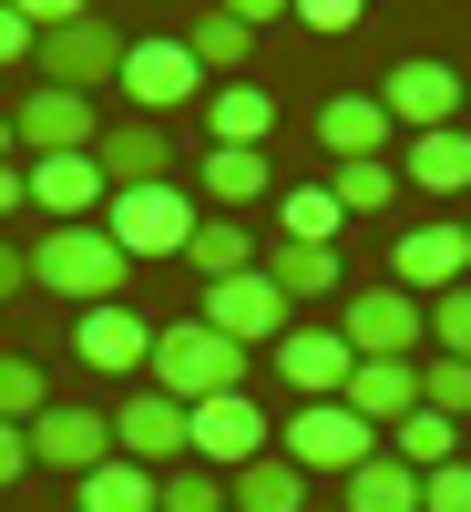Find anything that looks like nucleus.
<instances>
[{
  "label": "nucleus",
  "mask_w": 471,
  "mask_h": 512,
  "mask_svg": "<svg viewBox=\"0 0 471 512\" xmlns=\"http://www.w3.org/2000/svg\"><path fill=\"white\" fill-rule=\"evenodd\" d=\"M144 390H164V400H226V390H246V349L236 338H216L205 318H175V328H154V359H144Z\"/></svg>",
  "instance_id": "f257e3e1"
},
{
  "label": "nucleus",
  "mask_w": 471,
  "mask_h": 512,
  "mask_svg": "<svg viewBox=\"0 0 471 512\" xmlns=\"http://www.w3.org/2000/svg\"><path fill=\"white\" fill-rule=\"evenodd\" d=\"M31 256V287L41 297H82V308H103V297H123V277H134V256H123L103 226H52Z\"/></svg>",
  "instance_id": "f03ea898"
},
{
  "label": "nucleus",
  "mask_w": 471,
  "mask_h": 512,
  "mask_svg": "<svg viewBox=\"0 0 471 512\" xmlns=\"http://www.w3.org/2000/svg\"><path fill=\"white\" fill-rule=\"evenodd\" d=\"M338 338H349V359H420L431 349V297L379 277L359 297H338Z\"/></svg>",
  "instance_id": "7ed1b4c3"
},
{
  "label": "nucleus",
  "mask_w": 471,
  "mask_h": 512,
  "mask_svg": "<svg viewBox=\"0 0 471 512\" xmlns=\"http://www.w3.org/2000/svg\"><path fill=\"white\" fill-rule=\"evenodd\" d=\"M195 226H205V216H195L185 185H123V195L103 205V236L134 256V267H154V256H185Z\"/></svg>",
  "instance_id": "20e7f679"
},
{
  "label": "nucleus",
  "mask_w": 471,
  "mask_h": 512,
  "mask_svg": "<svg viewBox=\"0 0 471 512\" xmlns=\"http://www.w3.org/2000/svg\"><path fill=\"white\" fill-rule=\"evenodd\" d=\"M277 451L297 461V472H328V482H349L359 461L379 451V431L349 410V400H297L287 410V431H277Z\"/></svg>",
  "instance_id": "39448f33"
},
{
  "label": "nucleus",
  "mask_w": 471,
  "mask_h": 512,
  "mask_svg": "<svg viewBox=\"0 0 471 512\" xmlns=\"http://www.w3.org/2000/svg\"><path fill=\"white\" fill-rule=\"evenodd\" d=\"M123 41L103 11H82V21H62V31H41L31 41V62H41V82H62V93H103V82H123Z\"/></svg>",
  "instance_id": "423d86ee"
},
{
  "label": "nucleus",
  "mask_w": 471,
  "mask_h": 512,
  "mask_svg": "<svg viewBox=\"0 0 471 512\" xmlns=\"http://www.w3.org/2000/svg\"><path fill=\"white\" fill-rule=\"evenodd\" d=\"M256 451H277V431H267V410H256L246 390L185 410V461H205V472H246Z\"/></svg>",
  "instance_id": "0eeeda50"
},
{
  "label": "nucleus",
  "mask_w": 471,
  "mask_h": 512,
  "mask_svg": "<svg viewBox=\"0 0 471 512\" xmlns=\"http://www.w3.org/2000/svg\"><path fill=\"white\" fill-rule=\"evenodd\" d=\"M216 338H236V349L256 359V349H277V338L297 328V308L267 287V267H246V277H226V287H205V308H195Z\"/></svg>",
  "instance_id": "6e6552de"
},
{
  "label": "nucleus",
  "mask_w": 471,
  "mask_h": 512,
  "mask_svg": "<svg viewBox=\"0 0 471 512\" xmlns=\"http://www.w3.org/2000/svg\"><path fill=\"white\" fill-rule=\"evenodd\" d=\"M379 113H390L400 134H441V123H461V72L441 52H410V62H390V82H379Z\"/></svg>",
  "instance_id": "1a4fd4ad"
},
{
  "label": "nucleus",
  "mask_w": 471,
  "mask_h": 512,
  "mask_svg": "<svg viewBox=\"0 0 471 512\" xmlns=\"http://www.w3.org/2000/svg\"><path fill=\"white\" fill-rule=\"evenodd\" d=\"M471 277V226L461 216H420L400 246H390V287H410V297H441V287H461Z\"/></svg>",
  "instance_id": "9d476101"
},
{
  "label": "nucleus",
  "mask_w": 471,
  "mask_h": 512,
  "mask_svg": "<svg viewBox=\"0 0 471 512\" xmlns=\"http://www.w3.org/2000/svg\"><path fill=\"white\" fill-rule=\"evenodd\" d=\"M267 359H277V379H287L297 400H338V390H349V369H359L349 338H338V318H297Z\"/></svg>",
  "instance_id": "9b49d317"
},
{
  "label": "nucleus",
  "mask_w": 471,
  "mask_h": 512,
  "mask_svg": "<svg viewBox=\"0 0 471 512\" xmlns=\"http://www.w3.org/2000/svg\"><path fill=\"white\" fill-rule=\"evenodd\" d=\"M11 134L31 154H93L103 123H93V93H62V82H31V93L11 103Z\"/></svg>",
  "instance_id": "f8f14e48"
},
{
  "label": "nucleus",
  "mask_w": 471,
  "mask_h": 512,
  "mask_svg": "<svg viewBox=\"0 0 471 512\" xmlns=\"http://www.w3.org/2000/svg\"><path fill=\"white\" fill-rule=\"evenodd\" d=\"M72 359H82V369H103V379H144V359H154V328H144V308H134V297H103V308H82V328H72Z\"/></svg>",
  "instance_id": "ddd939ff"
},
{
  "label": "nucleus",
  "mask_w": 471,
  "mask_h": 512,
  "mask_svg": "<svg viewBox=\"0 0 471 512\" xmlns=\"http://www.w3.org/2000/svg\"><path fill=\"white\" fill-rule=\"evenodd\" d=\"M123 93H134V113L154 123V113H185L195 93H205V62L185 52V41H134V52H123Z\"/></svg>",
  "instance_id": "4468645a"
},
{
  "label": "nucleus",
  "mask_w": 471,
  "mask_h": 512,
  "mask_svg": "<svg viewBox=\"0 0 471 512\" xmlns=\"http://www.w3.org/2000/svg\"><path fill=\"white\" fill-rule=\"evenodd\" d=\"M21 175H31V205L52 226H103V205H113V185H103L93 154H31Z\"/></svg>",
  "instance_id": "2eb2a0df"
},
{
  "label": "nucleus",
  "mask_w": 471,
  "mask_h": 512,
  "mask_svg": "<svg viewBox=\"0 0 471 512\" xmlns=\"http://www.w3.org/2000/svg\"><path fill=\"white\" fill-rule=\"evenodd\" d=\"M31 461H52V472H103L113 461V410H82V400H52L31 420Z\"/></svg>",
  "instance_id": "dca6fc26"
},
{
  "label": "nucleus",
  "mask_w": 471,
  "mask_h": 512,
  "mask_svg": "<svg viewBox=\"0 0 471 512\" xmlns=\"http://www.w3.org/2000/svg\"><path fill=\"white\" fill-rule=\"evenodd\" d=\"M113 451H123V461H144V472H154V461L175 472V461H185V400L134 390V400L113 410Z\"/></svg>",
  "instance_id": "f3484780"
},
{
  "label": "nucleus",
  "mask_w": 471,
  "mask_h": 512,
  "mask_svg": "<svg viewBox=\"0 0 471 512\" xmlns=\"http://www.w3.org/2000/svg\"><path fill=\"white\" fill-rule=\"evenodd\" d=\"M390 134H400V123L379 113V93H328V103H318V154H328V164H379Z\"/></svg>",
  "instance_id": "a211bd4d"
},
{
  "label": "nucleus",
  "mask_w": 471,
  "mask_h": 512,
  "mask_svg": "<svg viewBox=\"0 0 471 512\" xmlns=\"http://www.w3.org/2000/svg\"><path fill=\"white\" fill-rule=\"evenodd\" d=\"M338 400H349V410L369 420V431L390 441L400 420L420 410V359H359V369H349V390H338Z\"/></svg>",
  "instance_id": "6ab92c4d"
},
{
  "label": "nucleus",
  "mask_w": 471,
  "mask_h": 512,
  "mask_svg": "<svg viewBox=\"0 0 471 512\" xmlns=\"http://www.w3.org/2000/svg\"><path fill=\"white\" fill-rule=\"evenodd\" d=\"M93 164H103V185L123 195V185H164V164H175V144H164L154 123L134 113V123H103V144H93Z\"/></svg>",
  "instance_id": "aec40b11"
},
{
  "label": "nucleus",
  "mask_w": 471,
  "mask_h": 512,
  "mask_svg": "<svg viewBox=\"0 0 471 512\" xmlns=\"http://www.w3.org/2000/svg\"><path fill=\"white\" fill-rule=\"evenodd\" d=\"M205 134L267 154V134H277V93H267V82H216V93H205Z\"/></svg>",
  "instance_id": "412c9836"
},
{
  "label": "nucleus",
  "mask_w": 471,
  "mask_h": 512,
  "mask_svg": "<svg viewBox=\"0 0 471 512\" xmlns=\"http://www.w3.org/2000/svg\"><path fill=\"white\" fill-rule=\"evenodd\" d=\"M256 267H267V287L287 297V308H308V297H349V277H338V246H287V236H277Z\"/></svg>",
  "instance_id": "4be33fe9"
},
{
  "label": "nucleus",
  "mask_w": 471,
  "mask_h": 512,
  "mask_svg": "<svg viewBox=\"0 0 471 512\" xmlns=\"http://www.w3.org/2000/svg\"><path fill=\"white\" fill-rule=\"evenodd\" d=\"M400 175L420 195H471V123H441V134H410Z\"/></svg>",
  "instance_id": "5701e85b"
},
{
  "label": "nucleus",
  "mask_w": 471,
  "mask_h": 512,
  "mask_svg": "<svg viewBox=\"0 0 471 512\" xmlns=\"http://www.w3.org/2000/svg\"><path fill=\"white\" fill-rule=\"evenodd\" d=\"M226 502L236 512H308V472L287 451H256L246 472H226Z\"/></svg>",
  "instance_id": "b1692460"
},
{
  "label": "nucleus",
  "mask_w": 471,
  "mask_h": 512,
  "mask_svg": "<svg viewBox=\"0 0 471 512\" xmlns=\"http://www.w3.org/2000/svg\"><path fill=\"white\" fill-rule=\"evenodd\" d=\"M82 512H164V472H144V461H103V472H82Z\"/></svg>",
  "instance_id": "393cba45"
},
{
  "label": "nucleus",
  "mask_w": 471,
  "mask_h": 512,
  "mask_svg": "<svg viewBox=\"0 0 471 512\" xmlns=\"http://www.w3.org/2000/svg\"><path fill=\"white\" fill-rule=\"evenodd\" d=\"M338 502L349 512H420V472L410 461H390V451H369L349 482H338Z\"/></svg>",
  "instance_id": "a878e982"
},
{
  "label": "nucleus",
  "mask_w": 471,
  "mask_h": 512,
  "mask_svg": "<svg viewBox=\"0 0 471 512\" xmlns=\"http://www.w3.org/2000/svg\"><path fill=\"white\" fill-rule=\"evenodd\" d=\"M205 195L216 205H277V175H267V154H246V144H205Z\"/></svg>",
  "instance_id": "bb28decb"
},
{
  "label": "nucleus",
  "mask_w": 471,
  "mask_h": 512,
  "mask_svg": "<svg viewBox=\"0 0 471 512\" xmlns=\"http://www.w3.org/2000/svg\"><path fill=\"white\" fill-rule=\"evenodd\" d=\"M338 226H349V205L328 185H277V236L287 246H338Z\"/></svg>",
  "instance_id": "cd10ccee"
},
{
  "label": "nucleus",
  "mask_w": 471,
  "mask_h": 512,
  "mask_svg": "<svg viewBox=\"0 0 471 512\" xmlns=\"http://www.w3.org/2000/svg\"><path fill=\"white\" fill-rule=\"evenodd\" d=\"M185 267H195L205 287H226V277H246V267H256V236H246L236 216H205V226L185 236Z\"/></svg>",
  "instance_id": "c85d7f7f"
},
{
  "label": "nucleus",
  "mask_w": 471,
  "mask_h": 512,
  "mask_svg": "<svg viewBox=\"0 0 471 512\" xmlns=\"http://www.w3.org/2000/svg\"><path fill=\"white\" fill-rule=\"evenodd\" d=\"M390 461H410V472H441V461H461V420H441V410H410L390 441H379Z\"/></svg>",
  "instance_id": "c756f323"
},
{
  "label": "nucleus",
  "mask_w": 471,
  "mask_h": 512,
  "mask_svg": "<svg viewBox=\"0 0 471 512\" xmlns=\"http://www.w3.org/2000/svg\"><path fill=\"white\" fill-rule=\"evenodd\" d=\"M185 52H195L205 72H226V82H246V52H256V31H246V21H226V11H205V21L185 31Z\"/></svg>",
  "instance_id": "7c9ffc66"
},
{
  "label": "nucleus",
  "mask_w": 471,
  "mask_h": 512,
  "mask_svg": "<svg viewBox=\"0 0 471 512\" xmlns=\"http://www.w3.org/2000/svg\"><path fill=\"white\" fill-rule=\"evenodd\" d=\"M420 410L471 420V359H451V349H431V359H420Z\"/></svg>",
  "instance_id": "2f4dec72"
},
{
  "label": "nucleus",
  "mask_w": 471,
  "mask_h": 512,
  "mask_svg": "<svg viewBox=\"0 0 471 512\" xmlns=\"http://www.w3.org/2000/svg\"><path fill=\"white\" fill-rule=\"evenodd\" d=\"M41 410H52V379H41L21 349H0V420H21V431H31Z\"/></svg>",
  "instance_id": "473e14b6"
},
{
  "label": "nucleus",
  "mask_w": 471,
  "mask_h": 512,
  "mask_svg": "<svg viewBox=\"0 0 471 512\" xmlns=\"http://www.w3.org/2000/svg\"><path fill=\"white\" fill-rule=\"evenodd\" d=\"M328 195L349 205V216H379V205L400 195V175H390V154H379V164H338V175H328Z\"/></svg>",
  "instance_id": "72a5a7b5"
},
{
  "label": "nucleus",
  "mask_w": 471,
  "mask_h": 512,
  "mask_svg": "<svg viewBox=\"0 0 471 512\" xmlns=\"http://www.w3.org/2000/svg\"><path fill=\"white\" fill-rule=\"evenodd\" d=\"M164 512H226V472H205V461H175V472H164Z\"/></svg>",
  "instance_id": "f704fd0d"
},
{
  "label": "nucleus",
  "mask_w": 471,
  "mask_h": 512,
  "mask_svg": "<svg viewBox=\"0 0 471 512\" xmlns=\"http://www.w3.org/2000/svg\"><path fill=\"white\" fill-rule=\"evenodd\" d=\"M431 349H451V359H471V277L431 297Z\"/></svg>",
  "instance_id": "c9c22d12"
},
{
  "label": "nucleus",
  "mask_w": 471,
  "mask_h": 512,
  "mask_svg": "<svg viewBox=\"0 0 471 512\" xmlns=\"http://www.w3.org/2000/svg\"><path fill=\"white\" fill-rule=\"evenodd\" d=\"M420 512H471V461H441V472H420Z\"/></svg>",
  "instance_id": "e433bc0d"
},
{
  "label": "nucleus",
  "mask_w": 471,
  "mask_h": 512,
  "mask_svg": "<svg viewBox=\"0 0 471 512\" xmlns=\"http://www.w3.org/2000/svg\"><path fill=\"white\" fill-rule=\"evenodd\" d=\"M359 11H369V0H297L287 21H308V31H328V41H338V31H359Z\"/></svg>",
  "instance_id": "4c0bfd02"
},
{
  "label": "nucleus",
  "mask_w": 471,
  "mask_h": 512,
  "mask_svg": "<svg viewBox=\"0 0 471 512\" xmlns=\"http://www.w3.org/2000/svg\"><path fill=\"white\" fill-rule=\"evenodd\" d=\"M11 11H21L31 31H62V21H82V11H93V0H11Z\"/></svg>",
  "instance_id": "58836bf2"
},
{
  "label": "nucleus",
  "mask_w": 471,
  "mask_h": 512,
  "mask_svg": "<svg viewBox=\"0 0 471 512\" xmlns=\"http://www.w3.org/2000/svg\"><path fill=\"white\" fill-rule=\"evenodd\" d=\"M31 472V431H21V420H0V492H11Z\"/></svg>",
  "instance_id": "ea45409f"
},
{
  "label": "nucleus",
  "mask_w": 471,
  "mask_h": 512,
  "mask_svg": "<svg viewBox=\"0 0 471 512\" xmlns=\"http://www.w3.org/2000/svg\"><path fill=\"white\" fill-rule=\"evenodd\" d=\"M31 41H41V31L11 11V0H0V72H11V62H31Z\"/></svg>",
  "instance_id": "a19ab883"
},
{
  "label": "nucleus",
  "mask_w": 471,
  "mask_h": 512,
  "mask_svg": "<svg viewBox=\"0 0 471 512\" xmlns=\"http://www.w3.org/2000/svg\"><path fill=\"white\" fill-rule=\"evenodd\" d=\"M216 11H226V21H246V31H267V21H287V11H297V0H216Z\"/></svg>",
  "instance_id": "79ce46f5"
},
{
  "label": "nucleus",
  "mask_w": 471,
  "mask_h": 512,
  "mask_svg": "<svg viewBox=\"0 0 471 512\" xmlns=\"http://www.w3.org/2000/svg\"><path fill=\"white\" fill-rule=\"evenodd\" d=\"M21 287H31V256H21V246H0V308H11Z\"/></svg>",
  "instance_id": "37998d69"
},
{
  "label": "nucleus",
  "mask_w": 471,
  "mask_h": 512,
  "mask_svg": "<svg viewBox=\"0 0 471 512\" xmlns=\"http://www.w3.org/2000/svg\"><path fill=\"white\" fill-rule=\"evenodd\" d=\"M21 205H31V175H21V164H0V216H21Z\"/></svg>",
  "instance_id": "c03bdc74"
},
{
  "label": "nucleus",
  "mask_w": 471,
  "mask_h": 512,
  "mask_svg": "<svg viewBox=\"0 0 471 512\" xmlns=\"http://www.w3.org/2000/svg\"><path fill=\"white\" fill-rule=\"evenodd\" d=\"M11 154H21V134H11V113H0V164H11Z\"/></svg>",
  "instance_id": "a18cd8bd"
},
{
  "label": "nucleus",
  "mask_w": 471,
  "mask_h": 512,
  "mask_svg": "<svg viewBox=\"0 0 471 512\" xmlns=\"http://www.w3.org/2000/svg\"><path fill=\"white\" fill-rule=\"evenodd\" d=\"M0 82H11V72H0ZM0 113H11V103H0Z\"/></svg>",
  "instance_id": "49530a36"
},
{
  "label": "nucleus",
  "mask_w": 471,
  "mask_h": 512,
  "mask_svg": "<svg viewBox=\"0 0 471 512\" xmlns=\"http://www.w3.org/2000/svg\"><path fill=\"white\" fill-rule=\"evenodd\" d=\"M328 512H349V502H328Z\"/></svg>",
  "instance_id": "de8ad7c7"
},
{
  "label": "nucleus",
  "mask_w": 471,
  "mask_h": 512,
  "mask_svg": "<svg viewBox=\"0 0 471 512\" xmlns=\"http://www.w3.org/2000/svg\"><path fill=\"white\" fill-rule=\"evenodd\" d=\"M461 226H471V216H461Z\"/></svg>",
  "instance_id": "09e8293b"
}]
</instances>
